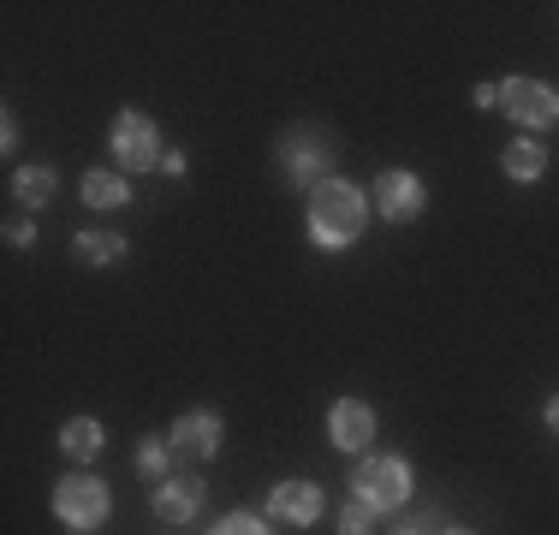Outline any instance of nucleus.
<instances>
[{
	"label": "nucleus",
	"mask_w": 559,
	"mask_h": 535,
	"mask_svg": "<svg viewBox=\"0 0 559 535\" xmlns=\"http://www.w3.org/2000/svg\"><path fill=\"white\" fill-rule=\"evenodd\" d=\"M423 203H429V191H423V179L417 173H405V167H388L376 179V214L381 221H417L423 214Z\"/></svg>",
	"instance_id": "423d86ee"
},
{
	"label": "nucleus",
	"mask_w": 559,
	"mask_h": 535,
	"mask_svg": "<svg viewBox=\"0 0 559 535\" xmlns=\"http://www.w3.org/2000/svg\"><path fill=\"white\" fill-rule=\"evenodd\" d=\"M369 518H376V512H369L364 500L345 506V512H340V535H369Z\"/></svg>",
	"instance_id": "6ab92c4d"
},
{
	"label": "nucleus",
	"mask_w": 559,
	"mask_h": 535,
	"mask_svg": "<svg viewBox=\"0 0 559 535\" xmlns=\"http://www.w3.org/2000/svg\"><path fill=\"white\" fill-rule=\"evenodd\" d=\"M7 245H36V221H12L7 226Z\"/></svg>",
	"instance_id": "aec40b11"
},
{
	"label": "nucleus",
	"mask_w": 559,
	"mask_h": 535,
	"mask_svg": "<svg viewBox=\"0 0 559 535\" xmlns=\"http://www.w3.org/2000/svg\"><path fill=\"white\" fill-rule=\"evenodd\" d=\"M72 257L84 268H108V262L126 257V238H119V233H78L72 238Z\"/></svg>",
	"instance_id": "4468645a"
},
{
	"label": "nucleus",
	"mask_w": 559,
	"mask_h": 535,
	"mask_svg": "<svg viewBox=\"0 0 559 535\" xmlns=\"http://www.w3.org/2000/svg\"><path fill=\"white\" fill-rule=\"evenodd\" d=\"M280 160H286V179H292V185H310V191H316V185H322V167H328V138H316V131H298V138L286 143V155H280Z\"/></svg>",
	"instance_id": "9b49d317"
},
{
	"label": "nucleus",
	"mask_w": 559,
	"mask_h": 535,
	"mask_svg": "<svg viewBox=\"0 0 559 535\" xmlns=\"http://www.w3.org/2000/svg\"><path fill=\"white\" fill-rule=\"evenodd\" d=\"M352 488H357V500L369 506V512H393V506H405L411 500V464L405 459H393V452H369L364 464H357V476H352Z\"/></svg>",
	"instance_id": "f03ea898"
},
{
	"label": "nucleus",
	"mask_w": 559,
	"mask_h": 535,
	"mask_svg": "<svg viewBox=\"0 0 559 535\" xmlns=\"http://www.w3.org/2000/svg\"><path fill=\"white\" fill-rule=\"evenodd\" d=\"M185 167H191V160H185V150L162 155V173H167V179H185Z\"/></svg>",
	"instance_id": "412c9836"
},
{
	"label": "nucleus",
	"mask_w": 559,
	"mask_h": 535,
	"mask_svg": "<svg viewBox=\"0 0 559 535\" xmlns=\"http://www.w3.org/2000/svg\"><path fill=\"white\" fill-rule=\"evenodd\" d=\"M441 535H476V530H441Z\"/></svg>",
	"instance_id": "b1692460"
},
{
	"label": "nucleus",
	"mask_w": 559,
	"mask_h": 535,
	"mask_svg": "<svg viewBox=\"0 0 559 535\" xmlns=\"http://www.w3.org/2000/svg\"><path fill=\"white\" fill-rule=\"evenodd\" d=\"M138 471L150 482H167V440H143V447H138Z\"/></svg>",
	"instance_id": "f3484780"
},
{
	"label": "nucleus",
	"mask_w": 559,
	"mask_h": 535,
	"mask_svg": "<svg viewBox=\"0 0 559 535\" xmlns=\"http://www.w3.org/2000/svg\"><path fill=\"white\" fill-rule=\"evenodd\" d=\"M542 417H548V428H554V435H559V393L548 399V411H542Z\"/></svg>",
	"instance_id": "5701e85b"
},
{
	"label": "nucleus",
	"mask_w": 559,
	"mask_h": 535,
	"mask_svg": "<svg viewBox=\"0 0 559 535\" xmlns=\"http://www.w3.org/2000/svg\"><path fill=\"white\" fill-rule=\"evenodd\" d=\"M364 221H369V203H364L357 185L322 179L310 191V238H316V250H352L357 233H364Z\"/></svg>",
	"instance_id": "f257e3e1"
},
{
	"label": "nucleus",
	"mask_w": 559,
	"mask_h": 535,
	"mask_svg": "<svg viewBox=\"0 0 559 535\" xmlns=\"http://www.w3.org/2000/svg\"><path fill=\"white\" fill-rule=\"evenodd\" d=\"M500 167H506V179H542L548 173V150L542 143H530V138H518V143H506V155H500Z\"/></svg>",
	"instance_id": "ddd939ff"
},
{
	"label": "nucleus",
	"mask_w": 559,
	"mask_h": 535,
	"mask_svg": "<svg viewBox=\"0 0 559 535\" xmlns=\"http://www.w3.org/2000/svg\"><path fill=\"white\" fill-rule=\"evenodd\" d=\"M197 512H203V482L197 476L155 482V518H162V524H191Z\"/></svg>",
	"instance_id": "6e6552de"
},
{
	"label": "nucleus",
	"mask_w": 559,
	"mask_h": 535,
	"mask_svg": "<svg viewBox=\"0 0 559 535\" xmlns=\"http://www.w3.org/2000/svg\"><path fill=\"white\" fill-rule=\"evenodd\" d=\"M55 191H60L55 167H19V173H12V197H19L24 209H43V203H55Z\"/></svg>",
	"instance_id": "f8f14e48"
},
{
	"label": "nucleus",
	"mask_w": 559,
	"mask_h": 535,
	"mask_svg": "<svg viewBox=\"0 0 559 535\" xmlns=\"http://www.w3.org/2000/svg\"><path fill=\"white\" fill-rule=\"evenodd\" d=\"M328 435H334L340 452H364L369 440H376V411H369L364 399H340V405L328 411Z\"/></svg>",
	"instance_id": "0eeeda50"
},
{
	"label": "nucleus",
	"mask_w": 559,
	"mask_h": 535,
	"mask_svg": "<svg viewBox=\"0 0 559 535\" xmlns=\"http://www.w3.org/2000/svg\"><path fill=\"white\" fill-rule=\"evenodd\" d=\"M471 102H476V107H495V102H500V90H495V84H476V96H471Z\"/></svg>",
	"instance_id": "4be33fe9"
},
{
	"label": "nucleus",
	"mask_w": 559,
	"mask_h": 535,
	"mask_svg": "<svg viewBox=\"0 0 559 535\" xmlns=\"http://www.w3.org/2000/svg\"><path fill=\"white\" fill-rule=\"evenodd\" d=\"M84 203H96V209H126L131 191H126V179H119V173L90 167V173H84Z\"/></svg>",
	"instance_id": "dca6fc26"
},
{
	"label": "nucleus",
	"mask_w": 559,
	"mask_h": 535,
	"mask_svg": "<svg viewBox=\"0 0 559 535\" xmlns=\"http://www.w3.org/2000/svg\"><path fill=\"white\" fill-rule=\"evenodd\" d=\"M500 107L518 119V126H530V131L559 126V90L542 84V78H506V84H500Z\"/></svg>",
	"instance_id": "20e7f679"
},
{
	"label": "nucleus",
	"mask_w": 559,
	"mask_h": 535,
	"mask_svg": "<svg viewBox=\"0 0 559 535\" xmlns=\"http://www.w3.org/2000/svg\"><path fill=\"white\" fill-rule=\"evenodd\" d=\"M209 535H269V524H262V518H250V512H233V518H221Z\"/></svg>",
	"instance_id": "a211bd4d"
},
{
	"label": "nucleus",
	"mask_w": 559,
	"mask_h": 535,
	"mask_svg": "<svg viewBox=\"0 0 559 535\" xmlns=\"http://www.w3.org/2000/svg\"><path fill=\"white\" fill-rule=\"evenodd\" d=\"M55 512H60V524L78 530V535L102 530V524H108V482H96V476H66L60 488H55Z\"/></svg>",
	"instance_id": "7ed1b4c3"
},
{
	"label": "nucleus",
	"mask_w": 559,
	"mask_h": 535,
	"mask_svg": "<svg viewBox=\"0 0 559 535\" xmlns=\"http://www.w3.org/2000/svg\"><path fill=\"white\" fill-rule=\"evenodd\" d=\"M269 506L280 524H316L322 518V488L316 482H280V488H269Z\"/></svg>",
	"instance_id": "9d476101"
},
{
	"label": "nucleus",
	"mask_w": 559,
	"mask_h": 535,
	"mask_svg": "<svg viewBox=\"0 0 559 535\" xmlns=\"http://www.w3.org/2000/svg\"><path fill=\"white\" fill-rule=\"evenodd\" d=\"M167 447L191 452V459H215V452H221V417H215V411H185V417L173 423Z\"/></svg>",
	"instance_id": "1a4fd4ad"
},
{
	"label": "nucleus",
	"mask_w": 559,
	"mask_h": 535,
	"mask_svg": "<svg viewBox=\"0 0 559 535\" xmlns=\"http://www.w3.org/2000/svg\"><path fill=\"white\" fill-rule=\"evenodd\" d=\"M60 447H66V459H84L90 464L102 447H108V440H102V423L96 417H72V423L60 428Z\"/></svg>",
	"instance_id": "2eb2a0df"
},
{
	"label": "nucleus",
	"mask_w": 559,
	"mask_h": 535,
	"mask_svg": "<svg viewBox=\"0 0 559 535\" xmlns=\"http://www.w3.org/2000/svg\"><path fill=\"white\" fill-rule=\"evenodd\" d=\"M114 160L131 173L143 167H162V138H155V119L138 114V107H126V114L114 119Z\"/></svg>",
	"instance_id": "39448f33"
}]
</instances>
